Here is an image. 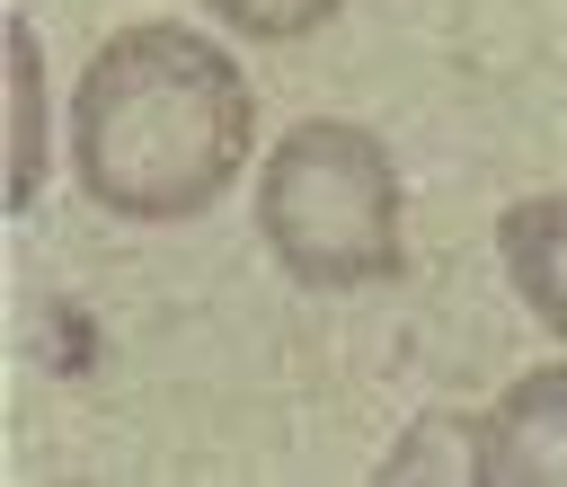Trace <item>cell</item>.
I'll return each instance as SVG.
<instances>
[{
	"label": "cell",
	"instance_id": "3957f363",
	"mask_svg": "<svg viewBox=\"0 0 567 487\" xmlns=\"http://www.w3.org/2000/svg\"><path fill=\"white\" fill-rule=\"evenodd\" d=\"M478 478L567 487V363L523 372V381L478 416Z\"/></svg>",
	"mask_w": 567,
	"mask_h": 487
},
{
	"label": "cell",
	"instance_id": "8992f818",
	"mask_svg": "<svg viewBox=\"0 0 567 487\" xmlns=\"http://www.w3.org/2000/svg\"><path fill=\"white\" fill-rule=\"evenodd\" d=\"M221 9V27H239V35H266V44H292V35H310V27H328L346 0H213Z\"/></svg>",
	"mask_w": 567,
	"mask_h": 487
},
{
	"label": "cell",
	"instance_id": "7a4b0ae2",
	"mask_svg": "<svg viewBox=\"0 0 567 487\" xmlns=\"http://www.w3.org/2000/svg\"><path fill=\"white\" fill-rule=\"evenodd\" d=\"M257 230L275 248V266L310 292H363L390 283L408 239H399V168L390 151L346 124V115H310L275 142L266 177H257Z\"/></svg>",
	"mask_w": 567,
	"mask_h": 487
},
{
	"label": "cell",
	"instance_id": "5b68a950",
	"mask_svg": "<svg viewBox=\"0 0 567 487\" xmlns=\"http://www.w3.org/2000/svg\"><path fill=\"white\" fill-rule=\"evenodd\" d=\"M44 168V71H35V35L9 27V204L35 195Z\"/></svg>",
	"mask_w": 567,
	"mask_h": 487
},
{
	"label": "cell",
	"instance_id": "6da1fadb",
	"mask_svg": "<svg viewBox=\"0 0 567 487\" xmlns=\"http://www.w3.org/2000/svg\"><path fill=\"white\" fill-rule=\"evenodd\" d=\"M257 133L248 71L195 27H124L89 53L71 97V168L124 221H195L221 204Z\"/></svg>",
	"mask_w": 567,
	"mask_h": 487
},
{
	"label": "cell",
	"instance_id": "277c9868",
	"mask_svg": "<svg viewBox=\"0 0 567 487\" xmlns=\"http://www.w3.org/2000/svg\"><path fill=\"white\" fill-rule=\"evenodd\" d=\"M496 248H505L514 292L540 310V328L567 336V195H523V204L505 213Z\"/></svg>",
	"mask_w": 567,
	"mask_h": 487
}]
</instances>
